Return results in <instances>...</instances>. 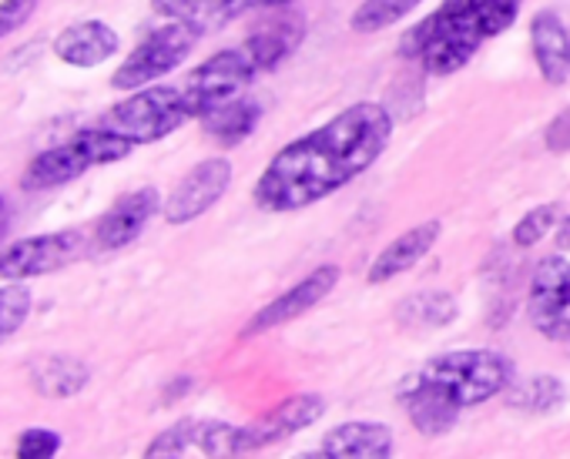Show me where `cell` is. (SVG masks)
<instances>
[{
    "mask_svg": "<svg viewBox=\"0 0 570 459\" xmlns=\"http://www.w3.org/2000/svg\"><path fill=\"white\" fill-rule=\"evenodd\" d=\"M191 118L181 88L151 84L141 91H131L121 104H115L105 118V124L118 134H125L135 144H151L178 131Z\"/></svg>",
    "mask_w": 570,
    "mask_h": 459,
    "instance_id": "5b68a950",
    "label": "cell"
},
{
    "mask_svg": "<svg viewBox=\"0 0 570 459\" xmlns=\"http://www.w3.org/2000/svg\"><path fill=\"white\" fill-rule=\"evenodd\" d=\"M28 376H31L35 392H41L48 399H71L88 386L91 369L81 359H71V356H48V359L31 362Z\"/></svg>",
    "mask_w": 570,
    "mask_h": 459,
    "instance_id": "44dd1931",
    "label": "cell"
},
{
    "mask_svg": "<svg viewBox=\"0 0 570 459\" xmlns=\"http://www.w3.org/2000/svg\"><path fill=\"white\" fill-rule=\"evenodd\" d=\"M289 0H151V11L161 14L165 21H178L195 28L198 34L222 28L242 14L265 11V8H282Z\"/></svg>",
    "mask_w": 570,
    "mask_h": 459,
    "instance_id": "9a60e30c",
    "label": "cell"
},
{
    "mask_svg": "<svg viewBox=\"0 0 570 459\" xmlns=\"http://www.w3.org/2000/svg\"><path fill=\"white\" fill-rule=\"evenodd\" d=\"M85 252V236L78 228H65V232L31 236L0 252V279L4 282H28L38 276H51L68 269Z\"/></svg>",
    "mask_w": 570,
    "mask_h": 459,
    "instance_id": "ba28073f",
    "label": "cell"
},
{
    "mask_svg": "<svg viewBox=\"0 0 570 459\" xmlns=\"http://www.w3.org/2000/svg\"><path fill=\"white\" fill-rule=\"evenodd\" d=\"M198 31L178 21H168L165 28L151 31L128 58L125 64L111 74V88L115 91H141L151 88V81L171 74L195 48Z\"/></svg>",
    "mask_w": 570,
    "mask_h": 459,
    "instance_id": "8992f818",
    "label": "cell"
},
{
    "mask_svg": "<svg viewBox=\"0 0 570 459\" xmlns=\"http://www.w3.org/2000/svg\"><path fill=\"white\" fill-rule=\"evenodd\" d=\"M303 38H306V18L285 14V18H275L272 24H262L242 44L248 48V54L255 58V64L265 74V71H275L285 58H289L303 44Z\"/></svg>",
    "mask_w": 570,
    "mask_h": 459,
    "instance_id": "ffe728a7",
    "label": "cell"
},
{
    "mask_svg": "<svg viewBox=\"0 0 570 459\" xmlns=\"http://www.w3.org/2000/svg\"><path fill=\"white\" fill-rule=\"evenodd\" d=\"M118 48H121V38L105 21H78L55 38L58 61L71 68H98L108 58H115Z\"/></svg>",
    "mask_w": 570,
    "mask_h": 459,
    "instance_id": "e0dca14e",
    "label": "cell"
},
{
    "mask_svg": "<svg viewBox=\"0 0 570 459\" xmlns=\"http://www.w3.org/2000/svg\"><path fill=\"white\" fill-rule=\"evenodd\" d=\"M513 379L517 372L507 356L490 349H456L406 376L400 386V406L420 436H443L463 409L507 392Z\"/></svg>",
    "mask_w": 570,
    "mask_h": 459,
    "instance_id": "7a4b0ae2",
    "label": "cell"
},
{
    "mask_svg": "<svg viewBox=\"0 0 570 459\" xmlns=\"http://www.w3.org/2000/svg\"><path fill=\"white\" fill-rule=\"evenodd\" d=\"M232 184V164L225 158H205L198 161L165 198L161 211L168 224H188L202 218Z\"/></svg>",
    "mask_w": 570,
    "mask_h": 459,
    "instance_id": "8fae6325",
    "label": "cell"
},
{
    "mask_svg": "<svg viewBox=\"0 0 570 459\" xmlns=\"http://www.w3.org/2000/svg\"><path fill=\"white\" fill-rule=\"evenodd\" d=\"M440 232H443V224L433 218V221H423V224L410 228V232L396 236V239L373 259L366 282H370V286H383V282H393L396 276L410 272L413 266H420V262L433 252V246L440 242Z\"/></svg>",
    "mask_w": 570,
    "mask_h": 459,
    "instance_id": "2e32d148",
    "label": "cell"
},
{
    "mask_svg": "<svg viewBox=\"0 0 570 459\" xmlns=\"http://www.w3.org/2000/svg\"><path fill=\"white\" fill-rule=\"evenodd\" d=\"M557 218H560V204L557 201H547V204H540V208H530L517 224H513V246H520V249H530V246H537L550 228L557 224Z\"/></svg>",
    "mask_w": 570,
    "mask_h": 459,
    "instance_id": "4316f807",
    "label": "cell"
},
{
    "mask_svg": "<svg viewBox=\"0 0 570 459\" xmlns=\"http://www.w3.org/2000/svg\"><path fill=\"white\" fill-rule=\"evenodd\" d=\"M456 316V302L446 292H416L400 306L403 326H420V329H436L446 326Z\"/></svg>",
    "mask_w": 570,
    "mask_h": 459,
    "instance_id": "cb8c5ba5",
    "label": "cell"
},
{
    "mask_svg": "<svg viewBox=\"0 0 570 459\" xmlns=\"http://www.w3.org/2000/svg\"><path fill=\"white\" fill-rule=\"evenodd\" d=\"M238 456V426L218 422V419H181L158 432L145 456L161 459V456Z\"/></svg>",
    "mask_w": 570,
    "mask_h": 459,
    "instance_id": "4fadbf2b",
    "label": "cell"
},
{
    "mask_svg": "<svg viewBox=\"0 0 570 459\" xmlns=\"http://www.w3.org/2000/svg\"><path fill=\"white\" fill-rule=\"evenodd\" d=\"M131 151H135V141H128L125 134H118L111 128L78 131L71 141H61V144L35 154L21 174V188L24 191L61 188V184L81 178L85 171H91L98 164H115V161L128 158Z\"/></svg>",
    "mask_w": 570,
    "mask_h": 459,
    "instance_id": "277c9868",
    "label": "cell"
},
{
    "mask_svg": "<svg viewBox=\"0 0 570 459\" xmlns=\"http://www.w3.org/2000/svg\"><path fill=\"white\" fill-rule=\"evenodd\" d=\"M323 416H326V399L316 392H299L293 399H285L272 412L255 419L252 426H238V456L258 452L272 442L289 439V436L309 429L313 422H320Z\"/></svg>",
    "mask_w": 570,
    "mask_h": 459,
    "instance_id": "30bf717a",
    "label": "cell"
},
{
    "mask_svg": "<svg viewBox=\"0 0 570 459\" xmlns=\"http://www.w3.org/2000/svg\"><path fill=\"white\" fill-rule=\"evenodd\" d=\"M543 144H547V151H553V154L570 151V108H563V111L547 124V131H543Z\"/></svg>",
    "mask_w": 570,
    "mask_h": 459,
    "instance_id": "f546056e",
    "label": "cell"
},
{
    "mask_svg": "<svg viewBox=\"0 0 570 459\" xmlns=\"http://www.w3.org/2000/svg\"><path fill=\"white\" fill-rule=\"evenodd\" d=\"M8 232H11V204L4 194H0V242L8 239Z\"/></svg>",
    "mask_w": 570,
    "mask_h": 459,
    "instance_id": "4dcf8cb0",
    "label": "cell"
},
{
    "mask_svg": "<svg viewBox=\"0 0 570 459\" xmlns=\"http://www.w3.org/2000/svg\"><path fill=\"white\" fill-rule=\"evenodd\" d=\"M258 74H262V68L255 64V58L248 54L245 44L218 51L215 58L198 64L191 71V78L185 81V88H181L191 118H202L212 108H218L225 101H235Z\"/></svg>",
    "mask_w": 570,
    "mask_h": 459,
    "instance_id": "52a82bcc",
    "label": "cell"
},
{
    "mask_svg": "<svg viewBox=\"0 0 570 459\" xmlns=\"http://www.w3.org/2000/svg\"><path fill=\"white\" fill-rule=\"evenodd\" d=\"M320 449L333 459H386L393 456V432L383 422H343L323 436Z\"/></svg>",
    "mask_w": 570,
    "mask_h": 459,
    "instance_id": "d6986e66",
    "label": "cell"
},
{
    "mask_svg": "<svg viewBox=\"0 0 570 459\" xmlns=\"http://www.w3.org/2000/svg\"><path fill=\"white\" fill-rule=\"evenodd\" d=\"M336 282H340V266H320V269H313L303 282H296L293 289H285L268 306H262L248 319V326L242 329V339H255V336H262L268 329H278L285 322L306 316L309 309H316L336 289Z\"/></svg>",
    "mask_w": 570,
    "mask_h": 459,
    "instance_id": "7c38bea8",
    "label": "cell"
},
{
    "mask_svg": "<svg viewBox=\"0 0 570 459\" xmlns=\"http://www.w3.org/2000/svg\"><path fill=\"white\" fill-rule=\"evenodd\" d=\"M527 316L540 336L553 342L570 339V262L563 256H547L533 269L530 292H527Z\"/></svg>",
    "mask_w": 570,
    "mask_h": 459,
    "instance_id": "9c48e42d",
    "label": "cell"
},
{
    "mask_svg": "<svg viewBox=\"0 0 570 459\" xmlns=\"http://www.w3.org/2000/svg\"><path fill=\"white\" fill-rule=\"evenodd\" d=\"M35 296L24 282H8L0 286V346H4L11 336H18L31 316Z\"/></svg>",
    "mask_w": 570,
    "mask_h": 459,
    "instance_id": "484cf974",
    "label": "cell"
},
{
    "mask_svg": "<svg viewBox=\"0 0 570 459\" xmlns=\"http://www.w3.org/2000/svg\"><path fill=\"white\" fill-rule=\"evenodd\" d=\"M393 138V114L380 101H356L323 128L285 144L255 181V204L299 211L346 188L380 161Z\"/></svg>",
    "mask_w": 570,
    "mask_h": 459,
    "instance_id": "6da1fadb",
    "label": "cell"
},
{
    "mask_svg": "<svg viewBox=\"0 0 570 459\" xmlns=\"http://www.w3.org/2000/svg\"><path fill=\"white\" fill-rule=\"evenodd\" d=\"M557 246L563 249V252H570V214L560 221V228H557Z\"/></svg>",
    "mask_w": 570,
    "mask_h": 459,
    "instance_id": "1f68e13d",
    "label": "cell"
},
{
    "mask_svg": "<svg viewBox=\"0 0 570 459\" xmlns=\"http://www.w3.org/2000/svg\"><path fill=\"white\" fill-rule=\"evenodd\" d=\"M563 396H567L563 382L557 376H547V372L520 379V382L513 379L510 389H507L510 406L523 409V412H550V409H557L563 402Z\"/></svg>",
    "mask_w": 570,
    "mask_h": 459,
    "instance_id": "603a6c76",
    "label": "cell"
},
{
    "mask_svg": "<svg viewBox=\"0 0 570 459\" xmlns=\"http://www.w3.org/2000/svg\"><path fill=\"white\" fill-rule=\"evenodd\" d=\"M530 48L547 84H563L570 78V31L553 11H540L530 21Z\"/></svg>",
    "mask_w": 570,
    "mask_h": 459,
    "instance_id": "ac0fdd59",
    "label": "cell"
},
{
    "mask_svg": "<svg viewBox=\"0 0 570 459\" xmlns=\"http://www.w3.org/2000/svg\"><path fill=\"white\" fill-rule=\"evenodd\" d=\"M61 452V436L45 426H31L18 439V456L21 459H51Z\"/></svg>",
    "mask_w": 570,
    "mask_h": 459,
    "instance_id": "83f0119b",
    "label": "cell"
},
{
    "mask_svg": "<svg viewBox=\"0 0 570 459\" xmlns=\"http://www.w3.org/2000/svg\"><path fill=\"white\" fill-rule=\"evenodd\" d=\"M567 31H570V28H567Z\"/></svg>",
    "mask_w": 570,
    "mask_h": 459,
    "instance_id": "836d02e7",
    "label": "cell"
},
{
    "mask_svg": "<svg viewBox=\"0 0 570 459\" xmlns=\"http://www.w3.org/2000/svg\"><path fill=\"white\" fill-rule=\"evenodd\" d=\"M416 4H420V0H363L350 24L360 34H373V31H383V28L403 21Z\"/></svg>",
    "mask_w": 570,
    "mask_h": 459,
    "instance_id": "d4e9b609",
    "label": "cell"
},
{
    "mask_svg": "<svg viewBox=\"0 0 570 459\" xmlns=\"http://www.w3.org/2000/svg\"><path fill=\"white\" fill-rule=\"evenodd\" d=\"M41 0H0V41L11 38L18 28H24L31 21V14L38 11Z\"/></svg>",
    "mask_w": 570,
    "mask_h": 459,
    "instance_id": "f1b7e54d",
    "label": "cell"
},
{
    "mask_svg": "<svg viewBox=\"0 0 570 459\" xmlns=\"http://www.w3.org/2000/svg\"><path fill=\"white\" fill-rule=\"evenodd\" d=\"M158 208H161V194H158L155 188H135V191L121 194V198L101 214V221H98V228H95V242H98V249L115 252V249L131 246V242L145 232V228H148V221L158 214Z\"/></svg>",
    "mask_w": 570,
    "mask_h": 459,
    "instance_id": "5bb4252c",
    "label": "cell"
},
{
    "mask_svg": "<svg viewBox=\"0 0 570 459\" xmlns=\"http://www.w3.org/2000/svg\"><path fill=\"white\" fill-rule=\"evenodd\" d=\"M520 0H443L400 44L403 58L423 64L426 74L446 78L473 61V54L513 28Z\"/></svg>",
    "mask_w": 570,
    "mask_h": 459,
    "instance_id": "3957f363",
    "label": "cell"
},
{
    "mask_svg": "<svg viewBox=\"0 0 570 459\" xmlns=\"http://www.w3.org/2000/svg\"><path fill=\"white\" fill-rule=\"evenodd\" d=\"M567 346H570V339H567Z\"/></svg>",
    "mask_w": 570,
    "mask_h": 459,
    "instance_id": "d6a6232c",
    "label": "cell"
},
{
    "mask_svg": "<svg viewBox=\"0 0 570 459\" xmlns=\"http://www.w3.org/2000/svg\"><path fill=\"white\" fill-rule=\"evenodd\" d=\"M258 118H262V108L255 101H245V98H235V101H225L218 108H212L208 114H202V128L212 141L218 144H242L245 138H252V131L258 128Z\"/></svg>",
    "mask_w": 570,
    "mask_h": 459,
    "instance_id": "7402d4cb",
    "label": "cell"
}]
</instances>
